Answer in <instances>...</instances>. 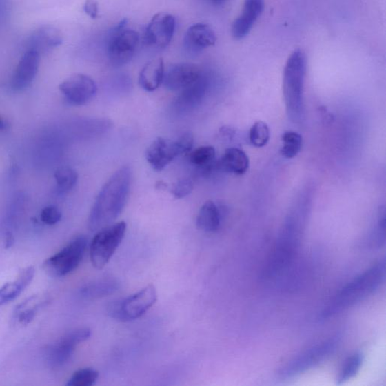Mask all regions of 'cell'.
<instances>
[{
    "mask_svg": "<svg viewBox=\"0 0 386 386\" xmlns=\"http://www.w3.org/2000/svg\"><path fill=\"white\" fill-rule=\"evenodd\" d=\"M63 43L61 31L55 27L45 26L36 30L27 40L28 50L41 52L57 48Z\"/></svg>",
    "mask_w": 386,
    "mask_h": 386,
    "instance_id": "obj_19",
    "label": "cell"
},
{
    "mask_svg": "<svg viewBox=\"0 0 386 386\" xmlns=\"http://www.w3.org/2000/svg\"><path fill=\"white\" fill-rule=\"evenodd\" d=\"M54 179L59 190L61 192H67L76 186L78 174L74 168L63 166L56 170Z\"/></svg>",
    "mask_w": 386,
    "mask_h": 386,
    "instance_id": "obj_27",
    "label": "cell"
},
{
    "mask_svg": "<svg viewBox=\"0 0 386 386\" xmlns=\"http://www.w3.org/2000/svg\"><path fill=\"white\" fill-rule=\"evenodd\" d=\"M12 243H13V237L12 235V233L9 232L8 233L7 236H6V247H10L12 245Z\"/></svg>",
    "mask_w": 386,
    "mask_h": 386,
    "instance_id": "obj_37",
    "label": "cell"
},
{
    "mask_svg": "<svg viewBox=\"0 0 386 386\" xmlns=\"http://www.w3.org/2000/svg\"><path fill=\"white\" fill-rule=\"evenodd\" d=\"M8 123L4 118L0 116V134L7 130Z\"/></svg>",
    "mask_w": 386,
    "mask_h": 386,
    "instance_id": "obj_36",
    "label": "cell"
},
{
    "mask_svg": "<svg viewBox=\"0 0 386 386\" xmlns=\"http://www.w3.org/2000/svg\"><path fill=\"white\" fill-rule=\"evenodd\" d=\"M176 28L173 15L159 13L152 19L145 30L144 42L151 47L165 48L171 43Z\"/></svg>",
    "mask_w": 386,
    "mask_h": 386,
    "instance_id": "obj_13",
    "label": "cell"
},
{
    "mask_svg": "<svg viewBox=\"0 0 386 386\" xmlns=\"http://www.w3.org/2000/svg\"><path fill=\"white\" fill-rule=\"evenodd\" d=\"M183 154L186 151L179 138L174 141L158 138L148 148L146 159L154 170L160 172Z\"/></svg>",
    "mask_w": 386,
    "mask_h": 386,
    "instance_id": "obj_12",
    "label": "cell"
},
{
    "mask_svg": "<svg viewBox=\"0 0 386 386\" xmlns=\"http://www.w3.org/2000/svg\"><path fill=\"white\" fill-rule=\"evenodd\" d=\"M62 214L59 208L54 205L44 207L40 214V219L46 225L53 226L61 220Z\"/></svg>",
    "mask_w": 386,
    "mask_h": 386,
    "instance_id": "obj_33",
    "label": "cell"
},
{
    "mask_svg": "<svg viewBox=\"0 0 386 386\" xmlns=\"http://www.w3.org/2000/svg\"><path fill=\"white\" fill-rule=\"evenodd\" d=\"M99 377V373L92 368L78 369L67 383L68 386H92Z\"/></svg>",
    "mask_w": 386,
    "mask_h": 386,
    "instance_id": "obj_29",
    "label": "cell"
},
{
    "mask_svg": "<svg viewBox=\"0 0 386 386\" xmlns=\"http://www.w3.org/2000/svg\"><path fill=\"white\" fill-rule=\"evenodd\" d=\"M207 85V79L203 74L196 82L184 88L173 103L175 112L186 114L194 110L204 99Z\"/></svg>",
    "mask_w": 386,
    "mask_h": 386,
    "instance_id": "obj_17",
    "label": "cell"
},
{
    "mask_svg": "<svg viewBox=\"0 0 386 386\" xmlns=\"http://www.w3.org/2000/svg\"><path fill=\"white\" fill-rule=\"evenodd\" d=\"M84 11L92 19L99 18V3L95 0H85Z\"/></svg>",
    "mask_w": 386,
    "mask_h": 386,
    "instance_id": "obj_34",
    "label": "cell"
},
{
    "mask_svg": "<svg viewBox=\"0 0 386 386\" xmlns=\"http://www.w3.org/2000/svg\"><path fill=\"white\" fill-rule=\"evenodd\" d=\"M131 183V168L123 166L103 185L88 217V228L91 231L105 228L118 219L127 203Z\"/></svg>",
    "mask_w": 386,
    "mask_h": 386,
    "instance_id": "obj_1",
    "label": "cell"
},
{
    "mask_svg": "<svg viewBox=\"0 0 386 386\" xmlns=\"http://www.w3.org/2000/svg\"><path fill=\"white\" fill-rule=\"evenodd\" d=\"M91 334L88 328L76 329L48 345L45 353L48 365L52 368H61L66 365L74 356L77 345L90 339Z\"/></svg>",
    "mask_w": 386,
    "mask_h": 386,
    "instance_id": "obj_10",
    "label": "cell"
},
{
    "mask_svg": "<svg viewBox=\"0 0 386 386\" xmlns=\"http://www.w3.org/2000/svg\"><path fill=\"white\" fill-rule=\"evenodd\" d=\"M119 281L115 278H103L91 281L79 290V294L87 300H95L111 295L119 291Z\"/></svg>",
    "mask_w": 386,
    "mask_h": 386,
    "instance_id": "obj_21",
    "label": "cell"
},
{
    "mask_svg": "<svg viewBox=\"0 0 386 386\" xmlns=\"http://www.w3.org/2000/svg\"><path fill=\"white\" fill-rule=\"evenodd\" d=\"M64 98L72 105L81 106L91 101L98 92L94 80L82 74L67 78L59 86Z\"/></svg>",
    "mask_w": 386,
    "mask_h": 386,
    "instance_id": "obj_11",
    "label": "cell"
},
{
    "mask_svg": "<svg viewBox=\"0 0 386 386\" xmlns=\"http://www.w3.org/2000/svg\"><path fill=\"white\" fill-rule=\"evenodd\" d=\"M34 275V268L27 267L19 273L18 278L14 281L0 287V305H5L17 298L31 283Z\"/></svg>",
    "mask_w": 386,
    "mask_h": 386,
    "instance_id": "obj_20",
    "label": "cell"
},
{
    "mask_svg": "<svg viewBox=\"0 0 386 386\" xmlns=\"http://www.w3.org/2000/svg\"><path fill=\"white\" fill-rule=\"evenodd\" d=\"M203 74L196 64L179 63L169 67L163 79L167 90L182 91L197 81Z\"/></svg>",
    "mask_w": 386,
    "mask_h": 386,
    "instance_id": "obj_14",
    "label": "cell"
},
{
    "mask_svg": "<svg viewBox=\"0 0 386 386\" xmlns=\"http://www.w3.org/2000/svg\"><path fill=\"white\" fill-rule=\"evenodd\" d=\"M307 71V55L295 50L286 62L283 75V94L288 118L300 123L304 116V86Z\"/></svg>",
    "mask_w": 386,
    "mask_h": 386,
    "instance_id": "obj_4",
    "label": "cell"
},
{
    "mask_svg": "<svg viewBox=\"0 0 386 386\" xmlns=\"http://www.w3.org/2000/svg\"><path fill=\"white\" fill-rule=\"evenodd\" d=\"M85 236H79L43 263V270L48 276L63 277L74 271L81 263L86 251Z\"/></svg>",
    "mask_w": 386,
    "mask_h": 386,
    "instance_id": "obj_8",
    "label": "cell"
},
{
    "mask_svg": "<svg viewBox=\"0 0 386 386\" xmlns=\"http://www.w3.org/2000/svg\"><path fill=\"white\" fill-rule=\"evenodd\" d=\"M157 299L155 286L150 285L127 298L111 302L108 305V313L111 318L117 321H133L143 316L156 303Z\"/></svg>",
    "mask_w": 386,
    "mask_h": 386,
    "instance_id": "obj_6",
    "label": "cell"
},
{
    "mask_svg": "<svg viewBox=\"0 0 386 386\" xmlns=\"http://www.w3.org/2000/svg\"><path fill=\"white\" fill-rule=\"evenodd\" d=\"M249 158L243 150L231 148L225 151L219 163L223 171L236 175H243L248 170Z\"/></svg>",
    "mask_w": 386,
    "mask_h": 386,
    "instance_id": "obj_23",
    "label": "cell"
},
{
    "mask_svg": "<svg viewBox=\"0 0 386 386\" xmlns=\"http://www.w3.org/2000/svg\"><path fill=\"white\" fill-rule=\"evenodd\" d=\"M263 10L264 0H245L241 13L232 23L233 38L239 40L247 37L261 17Z\"/></svg>",
    "mask_w": 386,
    "mask_h": 386,
    "instance_id": "obj_16",
    "label": "cell"
},
{
    "mask_svg": "<svg viewBox=\"0 0 386 386\" xmlns=\"http://www.w3.org/2000/svg\"><path fill=\"white\" fill-rule=\"evenodd\" d=\"M165 65L163 59L159 58L148 63L139 76V84L144 90L154 92L163 83Z\"/></svg>",
    "mask_w": 386,
    "mask_h": 386,
    "instance_id": "obj_22",
    "label": "cell"
},
{
    "mask_svg": "<svg viewBox=\"0 0 386 386\" xmlns=\"http://www.w3.org/2000/svg\"><path fill=\"white\" fill-rule=\"evenodd\" d=\"M34 298H31L21 303L15 311V316L17 320L22 325H28L36 316V313L39 308L41 307L42 303L39 302L35 303L37 301Z\"/></svg>",
    "mask_w": 386,
    "mask_h": 386,
    "instance_id": "obj_31",
    "label": "cell"
},
{
    "mask_svg": "<svg viewBox=\"0 0 386 386\" xmlns=\"http://www.w3.org/2000/svg\"><path fill=\"white\" fill-rule=\"evenodd\" d=\"M208 1L214 5H220L227 1V0H208Z\"/></svg>",
    "mask_w": 386,
    "mask_h": 386,
    "instance_id": "obj_38",
    "label": "cell"
},
{
    "mask_svg": "<svg viewBox=\"0 0 386 386\" xmlns=\"http://www.w3.org/2000/svg\"><path fill=\"white\" fill-rule=\"evenodd\" d=\"M193 188L194 183L191 179H183L173 185L171 192L175 199H181L190 195Z\"/></svg>",
    "mask_w": 386,
    "mask_h": 386,
    "instance_id": "obj_32",
    "label": "cell"
},
{
    "mask_svg": "<svg viewBox=\"0 0 386 386\" xmlns=\"http://www.w3.org/2000/svg\"><path fill=\"white\" fill-rule=\"evenodd\" d=\"M221 223L219 207L212 201H207L200 208L196 219L197 227L206 232H214L219 230Z\"/></svg>",
    "mask_w": 386,
    "mask_h": 386,
    "instance_id": "obj_24",
    "label": "cell"
},
{
    "mask_svg": "<svg viewBox=\"0 0 386 386\" xmlns=\"http://www.w3.org/2000/svg\"><path fill=\"white\" fill-rule=\"evenodd\" d=\"M270 132L267 123L258 121L255 123L249 132V139L251 143L256 148H263L270 141Z\"/></svg>",
    "mask_w": 386,
    "mask_h": 386,
    "instance_id": "obj_30",
    "label": "cell"
},
{
    "mask_svg": "<svg viewBox=\"0 0 386 386\" xmlns=\"http://www.w3.org/2000/svg\"><path fill=\"white\" fill-rule=\"evenodd\" d=\"M216 41L213 29L203 23L193 24L184 37V48L191 54L203 52L206 48L214 46Z\"/></svg>",
    "mask_w": 386,
    "mask_h": 386,
    "instance_id": "obj_18",
    "label": "cell"
},
{
    "mask_svg": "<svg viewBox=\"0 0 386 386\" xmlns=\"http://www.w3.org/2000/svg\"><path fill=\"white\" fill-rule=\"evenodd\" d=\"M283 147L281 149V154L286 159H293L301 150L303 145L302 136L295 132H286L281 136Z\"/></svg>",
    "mask_w": 386,
    "mask_h": 386,
    "instance_id": "obj_26",
    "label": "cell"
},
{
    "mask_svg": "<svg viewBox=\"0 0 386 386\" xmlns=\"http://www.w3.org/2000/svg\"><path fill=\"white\" fill-rule=\"evenodd\" d=\"M364 356L360 352L353 353L344 361L339 374L336 378V384L342 385L355 377L363 365Z\"/></svg>",
    "mask_w": 386,
    "mask_h": 386,
    "instance_id": "obj_25",
    "label": "cell"
},
{
    "mask_svg": "<svg viewBox=\"0 0 386 386\" xmlns=\"http://www.w3.org/2000/svg\"><path fill=\"white\" fill-rule=\"evenodd\" d=\"M304 219L300 214L289 216L277 243L265 262L262 277L270 279L283 273L291 264L301 245Z\"/></svg>",
    "mask_w": 386,
    "mask_h": 386,
    "instance_id": "obj_3",
    "label": "cell"
},
{
    "mask_svg": "<svg viewBox=\"0 0 386 386\" xmlns=\"http://www.w3.org/2000/svg\"><path fill=\"white\" fill-rule=\"evenodd\" d=\"M40 63V54L27 50L18 64L12 80V88L15 92L26 90L34 82Z\"/></svg>",
    "mask_w": 386,
    "mask_h": 386,
    "instance_id": "obj_15",
    "label": "cell"
},
{
    "mask_svg": "<svg viewBox=\"0 0 386 386\" xmlns=\"http://www.w3.org/2000/svg\"><path fill=\"white\" fill-rule=\"evenodd\" d=\"M9 12V3L7 0H0V19L6 17Z\"/></svg>",
    "mask_w": 386,
    "mask_h": 386,
    "instance_id": "obj_35",
    "label": "cell"
},
{
    "mask_svg": "<svg viewBox=\"0 0 386 386\" xmlns=\"http://www.w3.org/2000/svg\"><path fill=\"white\" fill-rule=\"evenodd\" d=\"M124 19L111 31L108 43V54L112 65L122 67L130 62L139 43L138 32L127 28Z\"/></svg>",
    "mask_w": 386,
    "mask_h": 386,
    "instance_id": "obj_9",
    "label": "cell"
},
{
    "mask_svg": "<svg viewBox=\"0 0 386 386\" xmlns=\"http://www.w3.org/2000/svg\"><path fill=\"white\" fill-rule=\"evenodd\" d=\"M385 267L383 258L352 280L329 301L321 311L320 318L326 320L339 315L372 295L384 283Z\"/></svg>",
    "mask_w": 386,
    "mask_h": 386,
    "instance_id": "obj_2",
    "label": "cell"
},
{
    "mask_svg": "<svg viewBox=\"0 0 386 386\" xmlns=\"http://www.w3.org/2000/svg\"><path fill=\"white\" fill-rule=\"evenodd\" d=\"M339 345L340 337L333 336L313 345L281 367L278 376L289 379L309 371L331 357Z\"/></svg>",
    "mask_w": 386,
    "mask_h": 386,
    "instance_id": "obj_5",
    "label": "cell"
},
{
    "mask_svg": "<svg viewBox=\"0 0 386 386\" xmlns=\"http://www.w3.org/2000/svg\"><path fill=\"white\" fill-rule=\"evenodd\" d=\"M127 229L124 221L111 224L96 233L90 245V258L93 267L102 270L122 243Z\"/></svg>",
    "mask_w": 386,
    "mask_h": 386,
    "instance_id": "obj_7",
    "label": "cell"
},
{
    "mask_svg": "<svg viewBox=\"0 0 386 386\" xmlns=\"http://www.w3.org/2000/svg\"><path fill=\"white\" fill-rule=\"evenodd\" d=\"M216 151L212 146H203L192 152L189 159L193 165L205 167H211L214 164Z\"/></svg>",
    "mask_w": 386,
    "mask_h": 386,
    "instance_id": "obj_28",
    "label": "cell"
}]
</instances>
